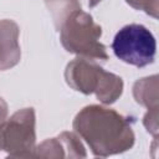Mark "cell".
I'll list each match as a JSON object with an SVG mask.
<instances>
[{
	"label": "cell",
	"mask_w": 159,
	"mask_h": 159,
	"mask_svg": "<svg viewBox=\"0 0 159 159\" xmlns=\"http://www.w3.org/2000/svg\"><path fill=\"white\" fill-rule=\"evenodd\" d=\"M102 72L101 67L87 62L86 58H78L67 66L66 78L75 89L88 94L97 89Z\"/></svg>",
	"instance_id": "5b68a950"
},
{
	"label": "cell",
	"mask_w": 159,
	"mask_h": 159,
	"mask_svg": "<svg viewBox=\"0 0 159 159\" xmlns=\"http://www.w3.org/2000/svg\"><path fill=\"white\" fill-rule=\"evenodd\" d=\"M112 48L114 55L123 62L144 67L154 61L157 42L147 27L130 24L116 34Z\"/></svg>",
	"instance_id": "3957f363"
},
{
	"label": "cell",
	"mask_w": 159,
	"mask_h": 159,
	"mask_svg": "<svg viewBox=\"0 0 159 159\" xmlns=\"http://www.w3.org/2000/svg\"><path fill=\"white\" fill-rule=\"evenodd\" d=\"M98 1H101V0H89V5H91V6H93V5H96Z\"/></svg>",
	"instance_id": "30bf717a"
},
{
	"label": "cell",
	"mask_w": 159,
	"mask_h": 159,
	"mask_svg": "<svg viewBox=\"0 0 159 159\" xmlns=\"http://www.w3.org/2000/svg\"><path fill=\"white\" fill-rule=\"evenodd\" d=\"M75 129L87 140L96 155L127 150L134 142L128 120L117 112L99 106L86 107L78 113Z\"/></svg>",
	"instance_id": "6da1fadb"
},
{
	"label": "cell",
	"mask_w": 159,
	"mask_h": 159,
	"mask_svg": "<svg viewBox=\"0 0 159 159\" xmlns=\"http://www.w3.org/2000/svg\"><path fill=\"white\" fill-rule=\"evenodd\" d=\"M17 35L19 30L15 22L9 20L0 22V70L12 67L20 60Z\"/></svg>",
	"instance_id": "8992f818"
},
{
	"label": "cell",
	"mask_w": 159,
	"mask_h": 159,
	"mask_svg": "<svg viewBox=\"0 0 159 159\" xmlns=\"http://www.w3.org/2000/svg\"><path fill=\"white\" fill-rule=\"evenodd\" d=\"M35 117L31 108L15 113L4 130L0 129L1 148L10 152H17L16 155H24V150L34 148L35 142Z\"/></svg>",
	"instance_id": "277c9868"
},
{
	"label": "cell",
	"mask_w": 159,
	"mask_h": 159,
	"mask_svg": "<svg viewBox=\"0 0 159 159\" xmlns=\"http://www.w3.org/2000/svg\"><path fill=\"white\" fill-rule=\"evenodd\" d=\"M5 118H6V103L2 101V98H0V128Z\"/></svg>",
	"instance_id": "9c48e42d"
},
{
	"label": "cell",
	"mask_w": 159,
	"mask_h": 159,
	"mask_svg": "<svg viewBox=\"0 0 159 159\" xmlns=\"http://www.w3.org/2000/svg\"><path fill=\"white\" fill-rule=\"evenodd\" d=\"M98 37H101V27L81 7L72 10L68 20L61 27V40L67 51L106 60V47L97 41Z\"/></svg>",
	"instance_id": "7a4b0ae2"
},
{
	"label": "cell",
	"mask_w": 159,
	"mask_h": 159,
	"mask_svg": "<svg viewBox=\"0 0 159 159\" xmlns=\"http://www.w3.org/2000/svg\"><path fill=\"white\" fill-rule=\"evenodd\" d=\"M122 89H123L122 78L113 73H108L103 71L98 87L94 92L97 94V98H99L103 103H112L122 94Z\"/></svg>",
	"instance_id": "52a82bcc"
},
{
	"label": "cell",
	"mask_w": 159,
	"mask_h": 159,
	"mask_svg": "<svg viewBox=\"0 0 159 159\" xmlns=\"http://www.w3.org/2000/svg\"><path fill=\"white\" fill-rule=\"evenodd\" d=\"M135 9H143L147 12L153 11V16H157V0H127Z\"/></svg>",
	"instance_id": "ba28073f"
}]
</instances>
